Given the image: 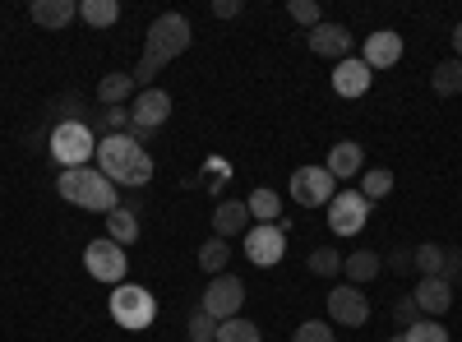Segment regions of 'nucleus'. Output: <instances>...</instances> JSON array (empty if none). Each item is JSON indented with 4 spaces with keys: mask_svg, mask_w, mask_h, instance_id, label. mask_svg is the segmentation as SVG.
<instances>
[{
    "mask_svg": "<svg viewBox=\"0 0 462 342\" xmlns=\"http://www.w3.org/2000/svg\"><path fill=\"white\" fill-rule=\"evenodd\" d=\"M189 42H195V28H189L185 14H176V10L158 14V19L148 23V42H143L139 65L130 69V74H134V84H139V88H152L158 69H162L167 60H176L180 51H189Z\"/></svg>",
    "mask_w": 462,
    "mask_h": 342,
    "instance_id": "nucleus-1",
    "label": "nucleus"
},
{
    "mask_svg": "<svg viewBox=\"0 0 462 342\" xmlns=\"http://www.w3.org/2000/svg\"><path fill=\"white\" fill-rule=\"evenodd\" d=\"M97 171L116 185V189H143L158 176V162L148 158V148H139L130 134H102L97 139Z\"/></svg>",
    "mask_w": 462,
    "mask_h": 342,
    "instance_id": "nucleus-2",
    "label": "nucleus"
},
{
    "mask_svg": "<svg viewBox=\"0 0 462 342\" xmlns=\"http://www.w3.org/2000/svg\"><path fill=\"white\" fill-rule=\"evenodd\" d=\"M56 195L74 208H84V213H111V208H121V189H116L97 167H69L56 176Z\"/></svg>",
    "mask_w": 462,
    "mask_h": 342,
    "instance_id": "nucleus-3",
    "label": "nucleus"
},
{
    "mask_svg": "<svg viewBox=\"0 0 462 342\" xmlns=\"http://www.w3.org/2000/svg\"><path fill=\"white\" fill-rule=\"evenodd\" d=\"M51 158L60 162V171L88 167V158H97V134H93V125L79 121V116L56 121V130H51Z\"/></svg>",
    "mask_w": 462,
    "mask_h": 342,
    "instance_id": "nucleus-4",
    "label": "nucleus"
},
{
    "mask_svg": "<svg viewBox=\"0 0 462 342\" xmlns=\"http://www.w3.org/2000/svg\"><path fill=\"white\" fill-rule=\"evenodd\" d=\"M111 319L121 328H130V333H143V328H152V319H158V296H152L148 287H139V282H121L111 291Z\"/></svg>",
    "mask_w": 462,
    "mask_h": 342,
    "instance_id": "nucleus-5",
    "label": "nucleus"
},
{
    "mask_svg": "<svg viewBox=\"0 0 462 342\" xmlns=\"http://www.w3.org/2000/svg\"><path fill=\"white\" fill-rule=\"evenodd\" d=\"M241 241H245V259L254 269H273V263L287 259V232L278 222H254Z\"/></svg>",
    "mask_w": 462,
    "mask_h": 342,
    "instance_id": "nucleus-6",
    "label": "nucleus"
},
{
    "mask_svg": "<svg viewBox=\"0 0 462 342\" xmlns=\"http://www.w3.org/2000/svg\"><path fill=\"white\" fill-rule=\"evenodd\" d=\"M241 306H245V282H241L236 273H217V278L204 287V300H199V310L213 315L217 324H222V319H236Z\"/></svg>",
    "mask_w": 462,
    "mask_h": 342,
    "instance_id": "nucleus-7",
    "label": "nucleus"
},
{
    "mask_svg": "<svg viewBox=\"0 0 462 342\" xmlns=\"http://www.w3.org/2000/svg\"><path fill=\"white\" fill-rule=\"evenodd\" d=\"M84 269L88 278L97 282H111V287H121L125 282V269H130V259H125V245H116V241H88L84 245Z\"/></svg>",
    "mask_w": 462,
    "mask_h": 342,
    "instance_id": "nucleus-8",
    "label": "nucleus"
},
{
    "mask_svg": "<svg viewBox=\"0 0 462 342\" xmlns=\"http://www.w3.org/2000/svg\"><path fill=\"white\" fill-rule=\"evenodd\" d=\"M333 195H337V180L324 167H296L291 171V199L300 208H328Z\"/></svg>",
    "mask_w": 462,
    "mask_h": 342,
    "instance_id": "nucleus-9",
    "label": "nucleus"
},
{
    "mask_svg": "<svg viewBox=\"0 0 462 342\" xmlns=\"http://www.w3.org/2000/svg\"><path fill=\"white\" fill-rule=\"evenodd\" d=\"M365 213H370V204H365L361 189H337L328 199V232L333 236H356L365 226Z\"/></svg>",
    "mask_w": 462,
    "mask_h": 342,
    "instance_id": "nucleus-10",
    "label": "nucleus"
},
{
    "mask_svg": "<svg viewBox=\"0 0 462 342\" xmlns=\"http://www.w3.org/2000/svg\"><path fill=\"white\" fill-rule=\"evenodd\" d=\"M130 121L139 125V130H148V134H158L167 121H171V93L167 88H139L134 93V102H130Z\"/></svg>",
    "mask_w": 462,
    "mask_h": 342,
    "instance_id": "nucleus-11",
    "label": "nucleus"
},
{
    "mask_svg": "<svg viewBox=\"0 0 462 342\" xmlns=\"http://www.w3.org/2000/svg\"><path fill=\"white\" fill-rule=\"evenodd\" d=\"M328 319L342 324V328H361V324H370V296H365L361 287H352V282L333 287V291H328Z\"/></svg>",
    "mask_w": 462,
    "mask_h": 342,
    "instance_id": "nucleus-12",
    "label": "nucleus"
},
{
    "mask_svg": "<svg viewBox=\"0 0 462 342\" xmlns=\"http://www.w3.org/2000/svg\"><path fill=\"white\" fill-rule=\"evenodd\" d=\"M305 47H310L315 56H324V60H346L352 56V32H346L342 23H319V28H310L305 32Z\"/></svg>",
    "mask_w": 462,
    "mask_h": 342,
    "instance_id": "nucleus-13",
    "label": "nucleus"
},
{
    "mask_svg": "<svg viewBox=\"0 0 462 342\" xmlns=\"http://www.w3.org/2000/svg\"><path fill=\"white\" fill-rule=\"evenodd\" d=\"M361 60H365L370 69H393V65L402 60V37H398L393 28H374V32L365 37V47H361Z\"/></svg>",
    "mask_w": 462,
    "mask_h": 342,
    "instance_id": "nucleus-14",
    "label": "nucleus"
},
{
    "mask_svg": "<svg viewBox=\"0 0 462 342\" xmlns=\"http://www.w3.org/2000/svg\"><path fill=\"white\" fill-rule=\"evenodd\" d=\"M254 226V217H250V204L245 199H222L217 208H213V236L217 241H236V236H245Z\"/></svg>",
    "mask_w": 462,
    "mask_h": 342,
    "instance_id": "nucleus-15",
    "label": "nucleus"
},
{
    "mask_svg": "<svg viewBox=\"0 0 462 342\" xmlns=\"http://www.w3.org/2000/svg\"><path fill=\"white\" fill-rule=\"evenodd\" d=\"M370 79H374V69H370L361 56H346V60H337V69H333V93H337V97H365V93H370Z\"/></svg>",
    "mask_w": 462,
    "mask_h": 342,
    "instance_id": "nucleus-16",
    "label": "nucleus"
},
{
    "mask_svg": "<svg viewBox=\"0 0 462 342\" xmlns=\"http://www.w3.org/2000/svg\"><path fill=\"white\" fill-rule=\"evenodd\" d=\"M324 171H328L333 180H352V176H361V171H365V148H361L356 139H337V143L328 148Z\"/></svg>",
    "mask_w": 462,
    "mask_h": 342,
    "instance_id": "nucleus-17",
    "label": "nucleus"
},
{
    "mask_svg": "<svg viewBox=\"0 0 462 342\" xmlns=\"http://www.w3.org/2000/svg\"><path fill=\"white\" fill-rule=\"evenodd\" d=\"M411 296H416V310H420V315L439 319V315H448V306H453V282H448V278H420Z\"/></svg>",
    "mask_w": 462,
    "mask_h": 342,
    "instance_id": "nucleus-18",
    "label": "nucleus"
},
{
    "mask_svg": "<svg viewBox=\"0 0 462 342\" xmlns=\"http://www.w3.org/2000/svg\"><path fill=\"white\" fill-rule=\"evenodd\" d=\"M134 93H139V84H134L130 69H111V74L97 79V102L102 106H125V102H134Z\"/></svg>",
    "mask_w": 462,
    "mask_h": 342,
    "instance_id": "nucleus-19",
    "label": "nucleus"
},
{
    "mask_svg": "<svg viewBox=\"0 0 462 342\" xmlns=\"http://www.w3.org/2000/svg\"><path fill=\"white\" fill-rule=\"evenodd\" d=\"M28 14H32L37 28H65V23L79 19V5H74V0H32Z\"/></svg>",
    "mask_w": 462,
    "mask_h": 342,
    "instance_id": "nucleus-20",
    "label": "nucleus"
},
{
    "mask_svg": "<svg viewBox=\"0 0 462 342\" xmlns=\"http://www.w3.org/2000/svg\"><path fill=\"white\" fill-rule=\"evenodd\" d=\"M411 263H416V273H420V278H444V269H448V250L435 245V241H420V245L411 250Z\"/></svg>",
    "mask_w": 462,
    "mask_h": 342,
    "instance_id": "nucleus-21",
    "label": "nucleus"
},
{
    "mask_svg": "<svg viewBox=\"0 0 462 342\" xmlns=\"http://www.w3.org/2000/svg\"><path fill=\"white\" fill-rule=\"evenodd\" d=\"M379 269H383V259H379L374 250H356V254H346V259H342V273H346V282H352V287L379 278Z\"/></svg>",
    "mask_w": 462,
    "mask_h": 342,
    "instance_id": "nucleus-22",
    "label": "nucleus"
},
{
    "mask_svg": "<svg viewBox=\"0 0 462 342\" xmlns=\"http://www.w3.org/2000/svg\"><path fill=\"white\" fill-rule=\"evenodd\" d=\"M106 241H116V245H134V241H139V217H134V208H111V213H106Z\"/></svg>",
    "mask_w": 462,
    "mask_h": 342,
    "instance_id": "nucleus-23",
    "label": "nucleus"
},
{
    "mask_svg": "<svg viewBox=\"0 0 462 342\" xmlns=\"http://www.w3.org/2000/svg\"><path fill=\"white\" fill-rule=\"evenodd\" d=\"M430 88H435V97H457V93H462V60H457V56H448V60L435 65Z\"/></svg>",
    "mask_w": 462,
    "mask_h": 342,
    "instance_id": "nucleus-24",
    "label": "nucleus"
},
{
    "mask_svg": "<svg viewBox=\"0 0 462 342\" xmlns=\"http://www.w3.org/2000/svg\"><path fill=\"white\" fill-rule=\"evenodd\" d=\"M245 204H250V217L254 222H278L282 217V195H278V189H268V185H259Z\"/></svg>",
    "mask_w": 462,
    "mask_h": 342,
    "instance_id": "nucleus-25",
    "label": "nucleus"
},
{
    "mask_svg": "<svg viewBox=\"0 0 462 342\" xmlns=\"http://www.w3.org/2000/svg\"><path fill=\"white\" fill-rule=\"evenodd\" d=\"M226 263H231V241L208 236V241L199 245V269H204L208 278H217V273H226Z\"/></svg>",
    "mask_w": 462,
    "mask_h": 342,
    "instance_id": "nucleus-26",
    "label": "nucleus"
},
{
    "mask_svg": "<svg viewBox=\"0 0 462 342\" xmlns=\"http://www.w3.org/2000/svg\"><path fill=\"white\" fill-rule=\"evenodd\" d=\"M393 171L389 167H370V171H361V195H365V204H374V199H389L393 195Z\"/></svg>",
    "mask_w": 462,
    "mask_h": 342,
    "instance_id": "nucleus-27",
    "label": "nucleus"
},
{
    "mask_svg": "<svg viewBox=\"0 0 462 342\" xmlns=\"http://www.w3.org/2000/svg\"><path fill=\"white\" fill-rule=\"evenodd\" d=\"M79 19H84L88 28H111L116 19H121V5H116V0H84Z\"/></svg>",
    "mask_w": 462,
    "mask_h": 342,
    "instance_id": "nucleus-28",
    "label": "nucleus"
},
{
    "mask_svg": "<svg viewBox=\"0 0 462 342\" xmlns=\"http://www.w3.org/2000/svg\"><path fill=\"white\" fill-rule=\"evenodd\" d=\"M213 342H263V333L250 324V319H222L217 324V333H213Z\"/></svg>",
    "mask_w": 462,
    "mask_h": 342,
    "instance_id": "nucleus-29",
    "label": "nucleus"
},
{
    "mask_svg": "<svg viewBox=\"0 0 462 342\" xmlns=\"http://www.w3.org/2000/svg\"><path fill=\"white\" fill-rule=\"evenodd\" d=\"M310 273H315V278H337V273H342V254H337L333 245H319V250L310 254Z\"/></svg>",
    "mask_w": 462,
    "mask_h": 342,
    "instance_id": "nucleus-30",
    "label": "nucleus"
},
{
    "mask_svg": "<svg viewBox=\"0 0 462 342\" xmlns=\"http://www.w3.org/2000/svg\"><path fill=\"white\" fill-rule=\"evenodd\" d=\"M407 342H448V328L439 319H416L411 328H402Z\"/></svg>",
    "mask_w": 462,
    "mask_h": 342,
    "instance_id": "nucleus-31",
    "label": "nucleus"
},
{
    "mask_svg": "<svg viewBox=\"0 0 462 342\" xmlns=\"http://www.w3.org/2000/svg\"><path fill=\"white\" fill-rule=\"evenodd\" d=\"M287 14H291L296 23H305V32L324 23V10H319V0H287Z\"/></svg>",
    "mask_w": 462,
    "mask_h": 342,
    "instance_id": "nucleus-32",
    "label": "nucleus"
},
{
    "mask_svg": "<svg viewBox=\"0 0 462 342\" xmlns=\"http://www.w3.org/2000/svg\"><path fill=\"white\" fill-rule=\"evenodd\" d=\"M291 342H337V337H333V324H324V319H305V324L291 333Z\"/></svg>",
    "mask_w": 462,
    "mask_h": 342,
    "instance_id": "nucleus-33",
    "label": "nucleus"
},
{
    "mask_svg": "<svg viewBox=\"0 0 462 342\" xmlns=\"http://www.w3.org/2000/svg\"><path fill=\"white\" fill-rule=\"evenodd\" d=\"M213 333H217V319H213V315H204V310H195V315H189V337L213 342Z\"/></svg>",
    "mask_w": 462,
    "mask_h": 342,
    "instance_id": "nucleus-34",
    "label": "nucleus"
},
{
    "mask_svg": "<svg viewBox=\"0 0 462 342\" xmlns=\"http://www.w3.org/2000/svg\"><path fill=\"white\" fill-rule=\"evenodd\" d=\"M393 319H398V328H411L416 319H420V310H416V296H402L398 306H393Z\"/></svg>",
    "mask_w": 462,
    "mask_h": 342,
    "instance_id": "nucleus-35",
    "label": "nucleus"
},
{
    "mask_svg": "<svg viewBox=\"0 0 462 342\" xmlns=\"http://www.w3.org/2000/svg\"><path fill=\"white\" fill-rule=\"evenodd\" d=\"M241 10H245L241 0H217V5H213V14H217V19H236Z\"/></svg>",
    "mask_w": 462,
    "mask_h": 342,
    "instance_id": "nucleus-36",
    "label": "nucleus"
},
{
    "mask_svg": "<svg viewBox=\"0 0 462 342\" xmlns=\"http://www.w3.org/2000/svg\"><path fill=\"white\" fill-rule=\"evenodd\" d=\"M389 263H393L398 273H411V269H416V263H411V250H393V254H389Z\"/></svg>",
    "mask_w": 462,
    "mask_h": 342,
    "instance_id": "nucleus-37",
    "label": "nucleus"
},
{
    "mask_svg": "<svg viewBox=\"0 0 462 342\" xmlns=\"http://www.w3.org/2000/svg\"><path fill=\"white\" fill-rule=\"evenodd\" d=\"M453 56L462 60V19H457V28H453Z\"/></svg>",
    "mask_w": 462,
    "mask_h": 342,
    "instance_id": "nucleus-38",
    "label": "nucleus"
},
{
    "mask_svg": "<svg viewBox=\"0 0 462 342\" xmlns=\"http://www.w3.org/2000/svg\"><path fill=\"white\" fill-rule=\"evenodd\" d=\"M389 342H407V337H402V333H393V337H389Z\"/></svg>",
    "mask_w": 462,
    "mask_h": 342,
    "instance_id": "nucleus-39",
    "label": "nucleus"
},
{
    "mask_svg": "<svg viewBox=\"0 0 462 342\" xmlns=\"http://www.w3.org/2000/svg\"><path fill=\"white\" fill-rule=\"evenodd\" d=\"M185 342H199V337H185Z\"/></svg>",
    "mask_w": 462,
    "mask_h": 342,
    "instance_id": "nucleus-40",
    "label": "nucleus"
}]
</instances>
